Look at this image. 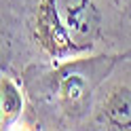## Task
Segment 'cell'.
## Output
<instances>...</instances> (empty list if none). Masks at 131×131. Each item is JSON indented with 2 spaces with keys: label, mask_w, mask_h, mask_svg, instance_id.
I'll list each match as a JSON object with an SVG mask.
<instances>
[{
  "label": "cell",
  "mask_w": 131,
  "mask_h": 131,
  "mask_svg": "<svg viewBox=\"0 0 131 131\" xmlns=\"http://www.w3.org/2000/svg\"><path fill=\"white\" fill-rule=\"evenodd\" d=\"M100 32V13L91 0H40L36 38L53 57L89 49Z\"/></svg>",
  "instance_id": "6da1fadb"
},
{
  "label": "cell",
  "mask_w": 131,
  "mask_h": 131,
  "mask_svg": "<svg viewBox=\"0 0 131 131\" xmlns=\"http://www.w3.org/2000/svg\"><path fill=\"white\" fill-rule=\"evenodd\" d=\"M93 85L87 83L83 72L74 70V66H70L68 72H61L59 78V102L68 112L85 110L89 106V97H91Z\"/></svg>",
  "instance_id": "7a4b0ae2"
},
{
  "label": "cell",
  "mask_w": 131,
  "mask_h": 131,
  "mask_svg": "<svg viewBox=\"0 0 131 131\" xmlns=\"http://www.w3.org/2000/svg\"><path fill=\"white\" fill-rule=\"evenodd\" d=\"M104 114L110 125L118 129H131V89L121 87L112 91L104 104Z\"/></svg>",
  "instance_id": "3957f363"
},
{
  "label": "cell",
  "mask_w": 131,
  "mask_h": 131,
  "mask_svg": "<svg viewBox=\"0 0 131 131\" xmlns=\"http://www.w3.org/2000/svg\"><path fill=\"white\" fill-rule=\"evenodd\" d=\"M0 104H2V121L0 123H2V129H4L19 116V112L23 108V97L17 85L9 76H2V80H0Z\"/></svg>",
  "instance_id": "277c9868"
}]
</instances>
